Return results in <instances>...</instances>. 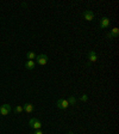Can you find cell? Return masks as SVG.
Wrapping results in <instances>:
<instances>
[{
    "mask_svg": "<svg viewBox=\"0 0 119 134\" xmlns=\"http://www.w3.org/2000/svg\"><path fill=\"white\" fill-rule=\"evenodd\" d=\"M29 126L31 127V128H34L35 130H36V129H41V128H42V122L39 121L38 119L34 117V119H31V120L29 121Z\"/></svg>",
    "mask_w": 119,
    "mask_h": 134,
    "instance_id": "6da1fadb",
    "label": "cell"
},
{
    "mask_svg": "<svg viewBox=\"0 0 119 134\" xmlns=\"http://www.w3.org/2000/svg\"><path fill=\"white\" fill-rule=\"evenodd\" d=\"M48 56L45 54H39L36 56V62L38 63V65H41V66H44V65H47L48 62Z\"/></svg>",
    "mask_w": 119,
    "mask_h": 134,
    "instance_id": "7a4b0ae2",
    "label": "cell"
},
{
    "mask_svg": "<svg viewBox=\"0 0 119 134\" xmlns=\"http://www.w3.org/2000/svg\"><path fill=\"white\" fill-rule=\"evenodd\" d=\"M56 104H57L58 109H62V110H66V109H68V107H69L68 100H67V99H63V98H60V99H57Z\"/></svg>",
    "mask_w": 119,
    "mask_h": 134,
    "instance_id": "3957f363",
    "label": "cell"
},
{
    "mask_svg": "<svg viewBox=\"0 0 119 134\" xmlns=\"http://www.w3.org/2000/svg\"><path fill=\"white\" fill-rule=\"evenodd\" d=\"M10 111H11V105L10 104H3L0 107V115L6 116L10 114Z\"/></svg>",
    "mask_w": 119,
    "mask_h": 134,
    "instance_id": "277c9868",
    "label": "cell"
},
{
    "mask_svg": "<svg viewBox=\"0 0 119 134\" xmlns=\"http://www.w3.org/2000/svg\"><path fill=\"white\" fill-rule=\"evenodd\" d=\"M99 26L100 29H105V28H108L110 26V19L107 17H102L100 22H99Z\"/></svg>",
    "mask_w": 119,
    "mask_h": 134,
    "instance_id": "5b68a950",
    "label": "cell"
},
{
    "mask_svg": "<svg viewBox=\"0 0 119 134\" xmlns=\"http://www.w3.org/2000/svg\"><path fill=\"white\" fill-rule=\"evenodd\" d=\"M98 61V56H97V53L94 50H91L88 53V62L89 63H94Z\"/></svg>",
    "mask_w": 119,
    "mask_h": 134,
    "instance_id": "8992f818",
    "label": "cell"
},
{
    "mask_svg": "<svg viewBox=\"0 0 119 134\" xmlns=\"http://www.w3.org/2000/svg\"><path fill=\"white\" fill-rule=\"evenodd\" d=\"M94 13H93V11H89V10H86L85 12H83V18H85L86 21H93L94 19Z\"/></svg>",
    "mask_w": 119,
    "mask_h": 134,
    "instance_id": "52a82bcc",
    "label": "cell"
},
{
    "mask_svg": "<svg viewBox=\"0 0 119 134\" xmlns=\"http://www.w3.org/2000/svg\"><path fill=\"white\" fill-rule=\"evenodd\" d=\"M23 111H25L27 114H31L34 111V105L31 104V103H25V104L23 105Z\"/></svg>",
    "mask_w": 119,
    "mask_h": 134,
    "instance_id": "ba28073f",
    "label": "cell"
},
{
    "mask_svg": "<svg viewBox=\"0 0 119 134\" xmlns=\"http://www.w3.org/2000/svg\"><path fill=\"white\" fill-rule=\"evenodd\" d=\"M25 67H26V70H34L35 67H36V62L32 61V60H26Z\"/></svg>",
    "mask_w": 119,
    "mask_h": 134,
    "instance_id": "9c48e42d",
    "label": "cell"
},
{
    "mask_svg": "<svg viewBox=\"0 0 119 134\" xmlns=\"http://www.w3.org/2000/svg\"><path fill=\"white\" fill-rule=\"evenodd\" d=\"M110 32H111V35L113 36V38H117V37H118V34H119V29H118V28H113Z\"/></svg>",
    "mask_w": 119,
    "mask_h": 134,
    "instance_id": "30bf717a",
    "label": "cell"
},
{
    "mask_svg": "<svg viewBox=\"0 0 119 134\" xmlns=\"http://www.w3.org/2000/svg\"><path fill=\"white\" fill-rule=\"evenodd\" d=\"M36 56H37V55L35 54L34 52H29V53L26 54V58H27V60H32V61L36 59Z\"/></svg>",
    "mask_w": 119,
    "mask_h": 134,
    "instance_id": "8fae6325",
    "label": "cell"
},
{
    "mask_svg": "<svg viewBox=\"0 0 119 134\" xmlns=\"http://www.w3.org/2000/svg\"><path fill=\"white\" fill-rule=\"evenodd\" d=\"M67 100H68V103H69V105H74V104H75V103H76V98H75V97H74V96H70V97H69V98H68V99H67Z\"/></svg>",
    "mask_w": 119,
    "mask_h": 134,
    "instance_id": "7c38bea8",
    "label": "cell"
},
{
    "mask_svg": "<svg viewBox=\"0 0 119 134\" xmlns=\"http://www.w3.org/2000/svg\"><path fill=\"white\" fill-rule=\"evenodd\" d=\"M13 111H14L16 114H20V113H23V107H21V105H17L16 108L13 109Z\"/></svg>",
    "mask_w": 119,
    "mask_h": 134,
    "instance_id": "4fadbf2b",
    "label": "cell"
},
{
    "mask_svg": "<svg viewBox=\"0 0 119 134\" xmlns=\"http://www.w3.org/2000/svg\"><path fill=\"white\" fill-rule=\"evenodd\" d=\"M80 99L82 100V102H87V100H88V96H87V95H83V96H81Z\"/></svg>",
    "mask_w": 119,
    "mask_h": 134,
    "instance_id": "5bb4252c",
    "label": "cell"
},
{
    "mask_svg": "<svg viewBox=\"0 0 119 134\" xmlns=\"http://www.w3.org/2000/svg\"><path fill=\"white\" fill-rule=\"evenodd\" d=\"M32 134H43V132H42L41 129H36V130H35V132H34Z\"/></svg>",
    "mask_w": 119,
    "mask_h": 134,
    "instance_id": "9a60e30c",
    "label": "cell"
},
{
    "mask_svg": "<svg viewBox=\"0 0 119 134\" xmlns=\"http://www.w3.org/2000/svg\"><path fill=\"white\" fill-rule=\"evenodd\" d=\"M106 36H107V38H108V40H112V38H113V36L111 35V32H108V34L106 35Z\"/></svg>",
    "mask_w": 119,
    "mask_h": 134,
    "instance_id": "2e32d148",
    "label": "cell"
},
{
    "mask_svg": "<svg viewBox=\"0 0 119 134\" xmlns=\"http://www.w3.org/2000/svg\"><path fill=\"white\" fill-rule=\"evenodd\" d=\"M67 134H74V133H73V132H68V133H67Z\"/></svg>",
    "mask_w": 119,
    "mask_h": 134,
    "instance_id": "e0dca14e",
    "label": "cell"
},
{
    "mask_svg": "<svg viewBox=\"0 0 119 134\" xmlns=\"http://www.w3.org/2000/svg\"><path fill=\"white\" fill-rule=\"evenodd\" d=\"M0 116H1V115H0Z\"/></svg>",
    "mask_w": 119,
    "mask_h": 134,
    "instance_id": "ac0fdd59",
    "label": "cell"
}]
</instances>
